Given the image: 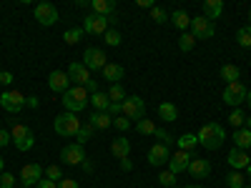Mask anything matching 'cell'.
<instances>
[{"label": "cell", "instance_id": "6da1fadb", "mask_svg": "<svg viewBox=\"0 0 251 188\" xmlns=\"http://www.w3.org/2000/svg\"><path fill=\"white\" fill-rule=\"evenodd\" d=\"M196 138H199V145H206L208 151H216L226 141V131H224L221 123H206V125H201V131L196 133Z\"/></svg>", "mask_w": 251, "mask_h": 188}, {"label": "cell", "instance_id": "7a4b0ae2", "mask_svg": "<svg viewBox=\"0 0 251 188\" xmlns=\"http://www.w3.org/2000/svg\"><path fill=\"white\" fill-rule=\"evenodd\" d=\"M63 108H66L68 113H78V111H83L91 103V95H88V91L86 88H80V86H71L66 93H63Z\"/></svg>", "mask_w": 251, "mask_h": 188}, {"label": "cell", "instance_id": "3957f363", "mask_svg": "<svg viewBox=\"0 0 251 188\" xmlns=\"http://www.w3.org/2000/svg\"><path fill=\"white\" fill-rule=\"evenodd\" d=\"M80 125H83V120H80L75 113H68V111H63V113H60V116H55V120H53L55 133H58V136H63V138L75 136V133L80 131Z\"/></svg>", "mask_w": 251, "mask_h": 188}, {"label": "cell", "instance_id": "277c9868", "mask_svg": "<svg viewBox=\"0 0 251 188\" xmlns=\"http://www.w3.org/2000/svg\"><path fill=\"white\" fill-rule=\"evenodd\" d=\"M10 138H13V143H15L18 151H30L33 145H35L33 131L28 128V125H23V123H15V125H13V128H10Z\"/></svg>", "mask_w": 251, "mask_h": 188}, {"label": "cell", "instance_id": "5b68a950", "mask_svg": "<svg viewBox=\"0 0 251 188\" xmlns=\"http://www.w3.org/2000/svg\"><path fill=\"white\" fill-rule=\"evenodd\" d=\"M121 113L128 120H143L146 118V100L141 95H128L121 106Z\"/></svg>", "mask_w": 251, "mask_h": 188}, {"label": "cell", "instance_id": "8992f818", "mask_svg": "<svg viewBox=\"0 0 251 188\" xmlns=\"http://www.w3.org/2000/svg\"><path fill=\"white\" fill-rule=\"evenodd\" d=\"M246 95H249V91H246V86L241 80L228 83V86L224 88V100L228 103V106H234V108H239L241 103H246Z\"/></svg>", "mask_w": 251, "mask_h": 188}, {"label": "cell", "instance_id": "52a82bcc", "mask_svg": "<svg viewBox=\"0 0 251 188\" xmlns=\"http://www.w3.org/2000/svg\"><path fill=\"white\" fill-rule=\"evenodd\" d=\"M191 33H194L196 40H208V38H214V33H216L214 20H208V18H203V15L191 18Z\"/></svg>", "mask_w": 251, "mask_h": 188}, {"label": "cell", "instance_id": "ba28073f", "mask_svg": "<svg viewBox=\"0 0 251 188\" xmlns=\"http://www.w3.org/2000/svg\"><path fill=\"white\" fill-rule=\"evenodd\" d=\"M0 106H3L8 113H20L25 108V95L18 93V91H5L0 95Z\"/></svg>", "mask_w": 251, "mask_h": 188}, {"label": "cell", "instance_id": "9c48e42d", "mask_svg": "<svg viewBox=\"0 0 251 188\" xmlns=\"http://www.w3.org/2000/svg\"><path fill=\"white\" fill-rule=\"evenodd\" d=\"M35 20H38L40 25H46V28L55 25V23H58V10H55V5H53V3H38V5H35Z\"/></svg>", "mask_w": 251, "mask_h": 188}, {"label": "cell", "instance_id": "30bf717a", "mask_svg": "<svg viewBox=\"0 0 251 188\" xmlns=\"http://www.w3.org/2000/svg\"><path fill=\"white\" fill-rule=\"evenodd\" d=\"M40 181H43V165H38V163H28V165H23V171H20V183H23L25 188L38 186Z\"/></svg>", "mask_w": 251, "mask_h": 188}, {"label": "cell", "instance_id": "8fae6325", "mask_svg": "<svg viewBox=\"0 0 251 188\" xmlns=\"http://www.w3.org/2000/svg\"><path fill=\"white\" fill-rule=\"evenodd\" d=\"M83 66H86L88 70H103L106 68V53H103L100 48H86V53H83Z\"/></svg>", "mask_w": 251, "mask_h": 188}, {"label": "cell", "instance_id": "7c38bea8", "mask_svg": "<svg viewBox=\"0 0 251 188\" xmlns=\"http://www.w3.org/2000/svg\"><path fill=\"white\" fill-rule=\"evenodd\" d=\"M60 158L66 161L68 165H80L86 161V153H83V145L80 143H68L66 148L60 151Z\"/></svg>", "mask_w": 251, "mask_h": 188}, {"label": "cell", "instance_id": "4fadbf2b", "mask_svg": "<svg viewBox=\"0 0 251 188\" xmlns=\"http://www.w3.org/2000/svg\"><path fill=\"white\" fill-rule=\"evenodd\" d=\"M68 78L75 83V86H80V88H86L88 83L93 80L91 78V70L83 66V63H71V68H68Z\"/></svg>", "mask_w": 251, "mask_h": 188}, {"label": "cell", "instance_id": "5bb4252c", "mask_svg": "<svg viewBox=\"0 0 251 188\" xmlns=\"http://www.w3.org/2000/svg\"><path fill=\"white\" fill-rule=\"evenodd\" d=\"M108 30V18L103 15H88L83 23V33H93V35H106Z\"/></svg>", "mask_w": 251, "mask_h": 188}, {"label": "cell", "instance_id": "9a60e30c", "mask_svg": "<svg viewBox=\"0 0 251 188\" xmlns=\"http://www.w3.org/2000/svg\"><path fill=\"white\" fill-rule=\"evenodd\" d=\"M48 86H50L53 93H60V95H63V93L71 88V78H68L66 70H53V73L48 75Z\"/></svg>", "mask_w": 251, "mask_h": 188}, {"label": "cell", "instance_id": "2e32d148", "mask_svg": "<svg viewBox=\"0 0 251 188\" xmlns=\"http://www.w3.org/2000/svg\"><path fill=\"white\" fill-rule=\"evenodd\" d=\"M188 163H191V156H188V151H176V153H171V158H169V171H171V173H183V171H188Z\"/></svg>", "mask_w": 251, "mask_h": 188}, {"label": "cell", "instance_id": "e0dca14e", "mask_svg": "<svg viewBox=\"0 0 251 188\" xmlns=\"http://www.w3.org/2000/svg\"><path fill=\"white\" fill-rule=\"evenodd\" d=\"M169 158H171L169 145H163V143L151 145V151H149V163L151 165H163V163H169Z\"/></svg>", "mask_w": 251, "mask_h": 188}, {"label": "cell", "instance_id": "ac0fdd59", "mask_svg": "<svg viewBox=\"0 0 251 188\" xmlns=\"http://www.w3.org/2000/svg\"><path fill=\"white\" fill-rule=\"evenodd\" d=\"M188 173H191L196 181H203L208 173H211V163H208L206 158H191V163H188Z\"/></svg>", "mask_w": 251, "mask_h": 188}, {"label": "cell", "instance_id": "d6986e66", "mask_svg": "<svg viewBox=\"0 0 251 188\" xmlns=\"http://www.w3.org/2000/svg\"><path fill=\"white\" fill-rule=\"evenodd\" d=\"M226 161H228V165H231V168H236V171H241V168H249V165H251V158H249V153H246V151H239V148L228 151Z\"/></svg>", "mask_w": 251, "mask_h": 188}, {"label": "cell", "instance_id": "ffe728a7", "mask_svg": "<svg viewBox=\"0 0 251 188\" xmlns=\"http://www.w3.org/2000/svg\"><path fill=\"white\" fill-rule=\"evenodd\" d=\"M111 153H113L118 161L128 158V153H131V141L126 138V136H118V138L111 143Z\"/></svg>", "mask_w": 251, "mask_h": 188}, {"label": "cell", "instance_id": "44dd1931", "mask_svg": "<svg viewBox=\"0 0 251 188\" xmlns=\"http://www.w3.org/2000/svg\"><path fill=\"white\" fill-rule=\"evenodd\" d=\"M100 73H103V78H106V80H111V86H113V83H121L123 80L126 68L118 66V63H106V68H103Z\"/></svg>", "mask_w": 251, "mask_h": 188}, {"label": "cell", "instance_id": "7402d4cb", "mask_svg": "<svg viewBox=\"0 0 251 188\" xmlns=\"http://www.w3.org/2000/svg\"><path fill=\"white\" fill-rule=\"evenodd\" d=\"M88 123L93 125L96 131H106V128H111V125H113V118H111L108 113H100V111H93V113L88 116Z\"/></svg>", "mask_w": 251, "mask_h": 188}, {"label": "cell", "instance_id": "603a6c76", "mask_svg": "<svg viewBox=\"0 0 251 188\" xmlns=\"http://www.w3.org/2000/svg\"><path fill=\"white\" fill-rule=\"evenodd\" d=\"M221 13H224V3H221V0H206V3H203V18L216 20V18H221Z\"/></svg>", "mask_w": 251, "mask_h": 188}, {"label": "cell", "instance_id": "cb8c5ba5", "mask_svg": "<svg viewBox=\"0 0 251 188\" xmlns=\"http://www.w3.org/2000/svg\"><path fill=\"white\" fill-rule=\"evenodd\" d=\"M158 118L166 120V123H174L178 118V108L174 106V103L166 100V103H161V106H158Z\"/></svg>", "mask_w": 251, "mask_h": 188}, {"label": "cell", "instance_id": "d4e9b609", "mask_svg": "<svg viewBox=\"0 0 251 188\" xmlns=\"http://www.w3.org/2000/svg\"><path fill=\"white\" fill-rule=\"evenodd\" d=\"M91 8L96 10V15L108 18V15H113V10H116V3H113V0H93V3H91Z\"/></svg>", "mask_w": 251, "mask_h": 188}, {"label": "cell", "instance_id": "484cf974", "mask_svg": "<svg viewBox=\"0 0 251 188\" xmlns=\"http://www.w3.org/2000/svg\"><path fill=\"white\" fill-rule=\"evenodd\" d=\"M91 106L96 108V111H100V113H108V106H111V98H108V93H93L91 95Z\"/></svg>", "mask_w": 251, "mask_h": 188}, {"label": "cell", "instance_id": "4316f807", "mask_svg": "<svg viewBox=\"0 0 251 188\" xmlns=\"http://www.w3.org/2000/svg\"><path fill=\"white\" fill-rule=\"evenodd\" d=\"M171 23H174L178 30L186 33V28L191 25V15H188L186 10H174V13H171Z\"/></svg>", "mask_w": 251, "mask_h": 188}, {"label": "cell", "instance_id": "83f0119b", "mask_svg": "<svg viewBox=\"0 0 251 188\" xmlns=\"http://www.w3.org/2000/svg\"><path fill=\"white\" fill-rule=\"evenodd\" d=\"M234 143H236L239 151L251 148V131H249V128H239V131L234 133Z\"/></svg>", "mask_w": 251, "mask_h": 188}, {"label": "cell", "instance_id": "f1b7e54d", "mask_svg": "<svg viewBox=\"0 0 251 188\" xmlns=\"http://www.w3.org/2000/svg\"><path fill=\"white\" fill-rule=\"evenodd\" d=\"M221 78L228 80V83H236L241 78V70L234 66V63H226V66H221Z\"/></svg>", "mask_w": 251, "mask_h": 188}, {"label": "cell", "instance_id": "f546056e", "mask_svg": "<svg viewBox=\"0 0 251 188\" xmlns=\"http://www.w3.org/2000/svg\"><path fill=\"white\" fill-rule=\"evenodd\" d=\"M93 133H96V128H93V125H91V123L86 120V123L80 125V131L75 133V143H80V145H86V143L91 141V136H93Z\"/></svg>", "mask_w": 251, "mask_h": 188}, {"label": "cell", "instance_id": "4dcf8cb0", "mask_svg": "<svg viewBox=\"0 0 251 188\" xmlns=\"http://www.w3.org/2000/svg\"><path fill=\"white\" fill-rule=\"evenodd\" d=\"M176 143H178V151H194L196 145H199V138L194 133H183Z\"/></svg>", "mask_w": 251, "mask_h": 188}, {"label": "cell", "instance_id": "1f68e13d", "mask_svg": "<svg viewBox=\"0 0 251 188\" xmlns=\"http://www.w3.org/2000/svg\"><path fill=\"white\" fill-rule=\"evenodd\" d=\"M108 98H111V103H121V106H123V100L128 98V95H126V91H123L121 83H113V86L108 88Z\"/></svg>", "mask_w": 251, "mask_h": 188}, {"label": "cell", "instance_id": "d6a6232c", "mask_svg": "<svg viewBox=\"0 0 251 188\" xmlns=\"http://www.w3.org/2000/svg\"><path fill=\"white\" fill-rule=\"evenodd\" d=\"M236 43H239L241 48H251V25L239 28V33H236Z\"/></svg>", "mask_w": 251, "mask_h": 188}, {"label": "cell", "instance_id": "836d02e7", "mask_svg": "<svg viewBox=\"0 0 251 188\" xmlns=\"http://www.w3.org/2000/svg\"><path fill=\"white\" fill-rule=\"evenodd\" d=\"M194 46H196L194 33H183V35L178 38V48H181L183 53H191V50H194Z\"/></svg>", "mask_w": 251, "mask_h": 188}, {"label": "cell", "instance_id": "e575fe53", "mask_svg": "<svg viewBox=\"0 0 251 188\" xmlns=\"http://www.w3.org/2000/svg\"><path fill=\"white\" fill-rule=\"evenodd\" d=\"M136 131H138L141 136H153V133H156V123L149 120V118H143V120L136 123Z\"/></svg>", "mask_w": 251, "mask_h": 188}, {"label": "cell", "instance_id": "d590c367", "mask_svg": "<svg viewBox=\"0 0 251 188\" xmlns=\"http://www.w3.org/2000/svg\"><path fill=\"white\" fill-rule=\"evenodd\" d=\"M80 38H83V28H71V30L63 33V40H66L68 46H75Z\"/></svg>", "mask_w": 251, "mask_h": 188}, {"label": "cell", "instance_id": "8d00e7d4", "mask_svg": "<svg viewBox=\"0 0 251 188\" xmlns=\"http://www.w3.org/2000/svg\"><path fill=\"white\" fill-rule=\"evenodd\" d=\"M244 186H246V178L239 171H234L231 176L226 178V188H244Z\"/></svg>", "mask_w": 251, "mask_h": 188}, {"label": "cell", "instance_id": "74e56055", "mask_svg": "<svg viewBox=\"0 0 251 188\" xmlns=\"http://www.w3.org/2000/svg\"><path fill=\"white\" fill-rule=\"evenodd\" d=\"M43 173H46V178H48V181H55V183L66 178V176H63V171H60V165H48V168H46Z\"/></svg>", "mask_w": 251, "mask_h": 188}, {"label": "cell", "instance_id": "f35d334b", "mask_svg": "<svg viewBox=\"0 0 251 188\" xmlns=\"http://www.w3.org/2000/svg\"><path fill=\"white\" fill-rule=\"evenodd\" d=\"M103 38H106V46H111V48L121 46V33H118V30H113V28H108Z\"/></svg>", "mask_w": 251, "mask_h": 188}, {"label": "cell", "instance_id": "ab89813d", "mask_svg": "<svg viewBox=\"0 0 251 188\" xmlns=\"http://www.w3.org/2000/svg\"><path fill=\"white\" fill-rule=\"evenodd\" d=\"M158 183H161L163 188H174V183H176V173H171V171H161Z\"/></svg>", "mask_w": 251, "mask_h": 188}, {"label": "cell", "instance_id": "60d3db41", "mask_svg": "<svg viewBox=\"0 0 251 188\" xmlns=\"http://www.w3.org/2000/svg\"><path fill=\"white\" fill-rule=\"evenodd\" d=\"M151 20H153V23H166V20H169V15H166L163 8L153 5V8H151Z\"/></svg>", "mask_w": 251, "mask_h": 188}, {"label": "cell", "instance_id": "b9f144b4", "mask_svg": "<svg viewBox=\"0 0 251 188\" xmlns=\"http://www.w3.org/2000/svg\"><path fill=\"white\" fill-rule=\"evenodd\" d=\"M153 136H156L163 145H171V143H174V136H171L169 131H166V128H156V133H153Z\"/></svg>", "mask_w": 251, "mask_h": 188}, {"label": "cell", "instance_id": "7bdbcfd3", "mask_svg": "<svg viewBox=\"0 0 251 188\" xmlns=\"http://www.w3.org/2000/svg\"><path fill=\"white\" fill-rule=\"evenodd\" d=\"M0 188H15V176L13 173H0Z\"/></svg>", "mask_w": 251, "mask_h": 188}, {"label": "cell", "instance_id": "ee69618b", "mask_svg": "<svg viewBox=\"0 0 251 188\" xmlns=\"http://www.w3.org/2000/svg\"><path fill=\"white\" fill-rule=\"evenodd\" d=\"M113 125H116L118 131H128L131 128V120L126 118V116H118V118H113Z\"/></svg>", "mask_w": 251, "mask_h": 188}, {"label": "cell", "instance_id": "f6af8a7d", "mask_svg": "<svg viewBox=\"0 0 251 188\" xmlns=\"http://www.w3.org/2000/svg\"><path fill=\"white\" fill-rule=\"evenodd\" d=\"M244 120H246V118H244V113H241L239 108H236L231 116H228V123H231V125H236V128H241V123H244Z\"/></svg>", "mask_w": 251, "mask_h": 188}, {"label": "cell", "instance_id": "bcb514c9", "mask_svg": "<svg viewBox=\"0 0 251 188\" xmlns=\"http://www.w3.org/2000/svg\"><path fill=\"white\" fill-rule=\"evenodd\" d=\"M13 138H10V131H5V128H0V148H5V145L10 143Z\"/></svg>", "mask_w": 251, "mask_h": 188}, {"label": "cell", "instance_id": "7dc6e473", "mask_svg": "<svg viewBox=\"0 0 251 188\" xmlns=\"http://www.w3.org/2000/svg\"><path fill=\"white\" fill-rule=\"evenodd\" d=\"M10 83H13V73L3 70V73H0V86H10Z\"/></svg>", "mask_w": 251, "mask_h": 188}, {"label": "cell", "instance_id": "c3c4849f", "mask_svg": "<svg viewBox=\"0 0 251 188\" xmlns=\"http://www.w3.org/2000/svg\"><path fill=\"white\" fill-rule=\"evenodd\" d=\"M58 188H78V181H73V178H63V181H58Z\"/></svg>", "mask_w": 251, "mask_h": 188}, {"label": "cell", "instance_id": "681fc988", "mask_svg": "<svg viewBox=\"0 0 251 188\" xmlns=\"http://www.w3.org/2000/svg\"><path fill=\"white\" fill-rule=\"evenodd\" d=\"M108 116L111 118H118L121 116V103H111V106H108Z\"/></svg>", "mask_w": 251, "mask_h": 188}, {"label": "cell", "instance_id": "f907efd6", "mask_svg": "<svg viewBox=\"0 0 251 188\" xmlns=\"http://www.w3.org/2000/svg\"><path fill=\"white\" fill-rule=\"evenodd\" d=\"M35 188H58V183H55V181H48V178H43V181H40Z\"/></svg>", "mask_w": 251, "mask_h": 188}, {"label": "cell", "instance_id": "816d5d0a", "mask_svg": "<svg viewBox=\"0 0 251 188\" xmlns=\"http://www.w3.org/2000/svg\"><path fill=\"white\" fill-rule=\"evenodd\" d=\"M131 168H133V163H131L128 158H123V161H121V171H131Z\"/></svg>", "mask_w": 251, "mask_h": 188}, {"label": "cell", "instance_id": "f5cc1de1", "mask_svg": "<svg viewBox=\"0 0 251 188\" xmlns=\"http://www.w3.org/2000/svg\"><path fill=\"white\" fill-rule=\"evenodd\" d=\"M25 106H30V108H38V98H35V95L25 98Z\"/></svg>", "mask_w": 251, "mask_h": 188}, {"label": "cell", "instance_id": "db71d44e", "mask_svg": "<svg viewBox=\"0 0 251 188\" xmlns=\"http://www.w3.org/2000/svg\"><path fill=\"white\" fill-rule=\"evenodd\" d=\"M138 8H153V0H138Z\"/></svg>", "mask_w": 251, "mask_h": 188}, {"label": "cell", "instance_id": "11a10c76", "mask_svg": "<svg viewBox=\"0 0 251 188\" xmlns=\"http://www.w3.org/2000/svg\"><path fill=\"white\" fill-rule=\"evenodd\" d=\"M246 128H249V131H251V116H249V118H246Z\"/></svg>", "mask_w": 251, "mask_h": 188}, {"label": "cell", "instance_id": "9f6ffc18", "mask_svg": "<svg viewBox=\"0 0 251 188\" xmlns=\"http://www.w3.org/2000/svg\"><path fill=\"white\" fill-rule=\"evenodd\" d=\"M246 103H249V108H251V91H249V95H246Z\"/></svg>", "mask_w": 251, "mask_h": 188}, {"label": "cell", "instance_id": "6f0895ef", "mask_svg": "<svg viewBox=\"0 0 251 188\" xmlns=\"http://www.w3.org/2000/svg\"><path fill=\"white\" fill-rule=\"evenodd\" d=\"M3 165H5V161H3V158H0V173H3Z\"/></svg>", "mask_w": 251, "mask_h": 188}, {"label": "cell", "instance_id": "680465c9", "mask_svg": "<svg viewBox=\"0 0 251 188\" xmlns=\"http://www.w3.org/2000/svg\"><path fill=\"white\" fill-rule=\"evenodd\" d=\"M186 188H201V186L199 183H191V186H186Z\"/></svg>", "mask_w": 251, "mask_h": 188}, {"label": "cell", "instance_id": "91938a15", "mask_svg": "<svg viewBox=\"0 0 251 188\" xmlns=\"http://www.w3.org/2000/svg\"><path fill=\"white\" fill-rule=\"evenodd\" d=\"M246 173H249V178H251V165H249V168H246Z\"/></svg>", "mask_w": 251, "mask_h": 188}, {"label": "cell", "instance_id": "94428289", "mask_svg": "<svg viewBox=\"0 0 251 188\" xmlns=\"http://www.w3.org/2000/svg\"><path fill=\"white\" fill-rule=\"evenodd\" d=\"M249 20H251V10H249ZM249 25H251V23H249Z\"/></svg>", "mask_w": 251, "mask_h": 188}, {"label": "cell", "instance_id": "6125c7cd", "mask_svg": "<svg viewBox=\"0 0 251 188\" xmlns=\"http://www.w3.org/2000/svg\"><path fill=\"white\" fill-rule=\"evenodd\" d=\"M244 188H251V186H244Z\"/></svg>", "mask_w": 251, "mask_h": 188}]
</instances>
